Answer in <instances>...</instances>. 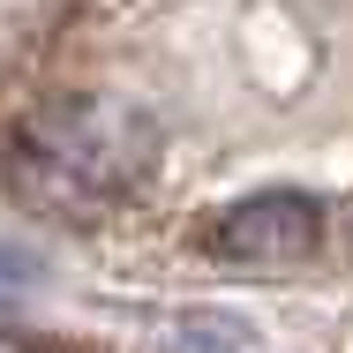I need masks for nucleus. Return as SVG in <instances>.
Segmentation results:
<instances>
[{"label":"nucleus","mask_w":353,"mask_h":353,"mask_svg":"<svg viewBox=\"0 0 353 353\" xmlns=\"http://www.w3.org/2000/svg\"><path fill=\"white\" fill-rule=\"evenodd\" d=\"M0 353H30V346H23V339H0Z\"/></svg>","instance_id":"nucleus-3"},{"label":"nucleus","mask_w":353,"mask_h":353,"mask_svg":"<svg viewBox=\"0 0 353 353\" xmlns=\"http://www.w3.org/2000/svg\"><path fill=\"white\" fill-rule=\"evenodd\" d=\"M150 165V121L136 105H105V98H68L46 105L15 150H8V188L30 211L53 218H98L121 203Z\"/></svg>","instance_id":"nucleus-1"},{"label":"nucleus","mask_w":353,"mask_h":353,"mask_svg":"<svg viewBox=\"0 0 353 353\" xmlns=\"http://www.w3.org/2000/svg\"><path fill=\"white\" fill-rule=\"evenodd\" d=\"M323 241V203L316 196H293V188H263V196H241L203 225V248L218 263H256V271H285L301 263L308 248Z\"/></svg>","instance_id":"nucleus-2"}]
</instances>
